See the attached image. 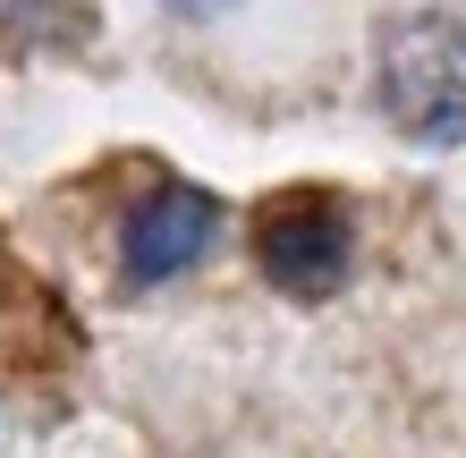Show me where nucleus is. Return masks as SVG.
Returning a JSON list of instances; mask_svg holds the SVG:
<instances>
[{
    "label": "nucleus",
    "mask_w": 466,
    "mask_h": 458,
    "mask_svg": "<svg viewBox=\"0 0 466 458\" xmlns=\"http://www.w3.org/2000/svg\"><path fill=\"white\" fill-rule=\"evenodd\" d=\"M381 111L416 145H466V17L416 9L381 25Z\"/></svg>",
    "instance_id": "1"
},
{
    "label": "nucleus",
    "mask_w": 466,
    "mask_h": 458,
    "mask_svg": "<svg viewBox=\"0 0 466 458\" xmlns=\"http://www.w3.org/2000/svg\"><path fill=\"white\" fill-rule=\"evenodd\" d=\"M255 263L280 298H331L356 263V229H348V204L331 187H280L263 212H255Z\"/></svg>",
    "instance_id": "2"
},
{
    "label": "nucleus",
    "mask_w": 466,
    "mask_h": 458,
    "mask_svg": "<svg viewBox=\"0 0 466 458\" xmlns=\"http://www.w3.org/2000/svg\"><path fill=\"white\" fill-rule=\"evenodd\" d=\"M212 238H221V196L212 187H153L145 204H136V221H127V280L136 289H153V280H178L187 263H204L212 255Z\"/></svg>",
    "instance_id": "3"
},
{
    "label": "nucleus",
    "mask_w": 466,
    "mask_h": 458,
    "mask_svg": "<svg viewBox=\"0 0 466 458\" xmlns=\"http://www.w3.org/2000/svg\"><path fill=\"white\" fill-rule=\"evenodd\" d=\"M170 17H221V9H238V0H161Z\"/></svg>",
    "instance_id": "4"
}]
</instances>
